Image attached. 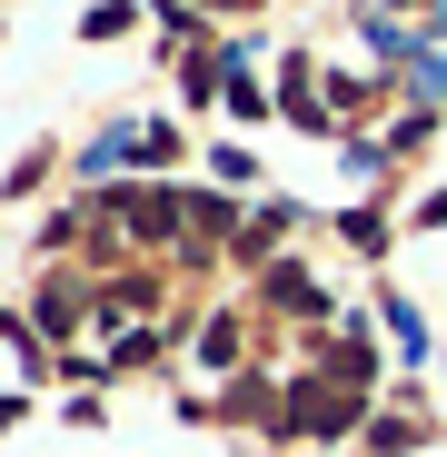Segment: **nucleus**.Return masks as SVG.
I'll return each instance as SVG.
<instances>
[{
	"label": "nucleus",
	"mask_w": 447,
	"mask_h": 457,
	"mask_svg": "<svg viewBox=\"0 0 447 457\" xmlns=\"http://www.w3.org/2000/svg\"><path fill=\"white\" fill-rule=\"evenodd\" d=\"M179 160V129L170 120H129V129H100L80 149V179H110V170H170Z\"/></svg>",
	"instance_id": "nucleus-1"
},
{
	"label": "nucleus",
	"mask_w": 447,
	"mask_h": 457,
	"mask_svg": "<svg viewBox=\"0 0 447 457\" xmlns=\"http://www.w3.org/2000/svg\"><path fill=\"white\" fill-rule=\"evenodd\" d=\"M110 219L129 239H170L179 228V189H110Z\"/></svg>",
	"instance_id": "nucleus-2"
},
{
	"label": "nucleus",
	"mask_w": 447,
	"mask_h": 457,
	"mask_svg": "<svg viewBox=\"0 0 447 457\" xmlns=\"http://www.w3.org/2000/svg\"><path fill=\"white\" fill-rule=\"evenodd\" d=\"M378 319H388V338H398V358L418 368V358H437V338H427V319H418V298H378Z\"/></svg>",
	"instance_id": "nucleus-3"
},
{
	"label": "nucleus",
	"mask_w": 447,
	"mask_h": 457,
	"mask_svg": "<svg viewBox=\"0 0 447 457\" xmlns=\"http://www.w3.org/2000/svg\"><path fill=\"white\" fill-rule=\"evenodd\" d=\"M269 298H278V309H288V319H319V309H328V288H319L309 269H288V259L269 269Z\"/></svg>",
	"instance_id": "nucleus-4"
},
{
	"label": "nucleus",
	"mask_w": 447,
	"mask_h": 457,
	"mask_svg": "<svg viewBox=\"0 0 447 457\" xmlns=\"http://www.w3.org/2000/svg\"><path fill=\"white\" fill-rule=\"evenodd\" d=\"M278 70H288V80H278V110H288L298 129H328V100L309 90V60H278Z\"/></svg>",
	"instance_id": "nucleus-5"
},
{
	"label": "nucleus",
	"mask_w": 447,
	"mask_h": 457,
	"mask_svg": "<svg viewBox=\"0 0 447 457\" xmlns=\"http://www.w3.org/2000/svg\"><path fill=\"white\" fill-rule=\"evenodd\" d=\"M338 228H348V249H368V259H378V249H388V219H378V209H348Z\"/></svg>",
	"instance_id": "nucleus-6"
},
{
	"label": "nucleus",
	"mask_w": 447,
	"mask_h": 457,
	"mask_svg": "<svg viewBox=\"0 0 447 457\" xmlns=\"http://www.w3.org/2000/svg\"><path fill=\"white\" fill-rule=\"evenodd\" d=\"M199 358L229 368V358H239V319H209V328H199Z\"/></svg>",
	"instance_id": "nucleus-7"
},
{
	"label": "nucleus",
	"mask_w": 447,
	"mask_h": 457,
	"mask_svg": "<svg viewBox=\"0 0 447 457\" xmlns=\"http://www.w3.org/2000/svg\"><path fill=\"white\" fill-rule=\"evenodd\" d=\"M209 170H219V179H229V189H249V179H259V160H249V149H239V139H229V149H209Z\"/></svg>",
	"instance_id": "nucleus-8"
},
{
	"label": "nucleus",
	"mask_w": 447,
	"mask_h": 457,
	"mask_svg": "<svg viewBox=\"0 0 447 457\" xmlns=\"http://www.w3.org/2000/svg\"><path fill=\"white\" fill-rule=\"evenodd\" d=\"M11 418H21V398H0V428H11Z\"/></svg>",
	"instance_id": "nucleus-9"
},
{
	"label": "nucleus",
	"mask_w": 447,
	"mask_h": 457,
	"mask_svg": "<svg viewBox=\"0 0 447 457\" xmlns=\"http://www.w3.org/2000/svg\"><path fill=\"white\" fill-rule=\"evenodd\" d=\"M437 50H447V0H437Z\"/></svg>",
	"instance_id": "nucleus-10"
},
{
	"label": "nucleus",
	"mask_w": 447,
	"mask_h": 457,
	"mask_svg": "<svg viewBox=\"0 0 447 457\" xmlns=\"http://www.w3.org/2000/svg\"><path fill=\"white\" fill-rule=\"evenodd\" d=\"M408 11H418V0H408Z\"/></svg>",
	"instance_id": "nucleus-11"
}]
</instances>
